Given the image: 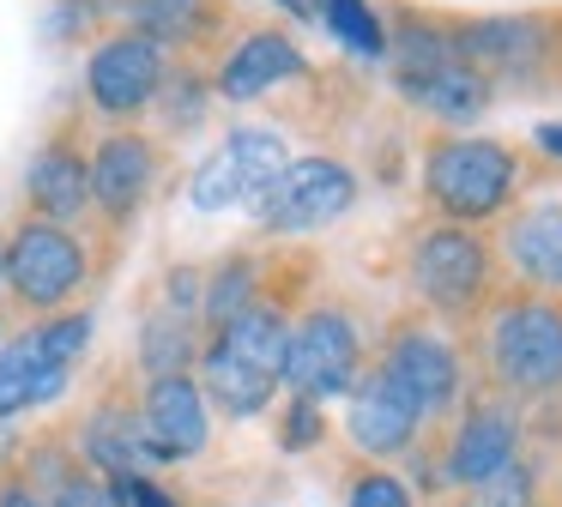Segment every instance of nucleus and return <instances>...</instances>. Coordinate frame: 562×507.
I'll return each mask as SVG.
<instances>
[{"mask_svg": "<svg viewBox=\"0 0 562 507\" xmlns=\"http://www.w3.org/2000/svg\"><path fill=\"white\" fill-rule=\"evenodd\" d=\"M86 459L98 471H110V477H139V465H146V435H139V422L127 417V410H91L86 422Z\"/></svg>", "mask_w": 562, "mask_h": 507, "instance_id": "nucleus-20", "label": "nucleus"}, {"mask_svg": "<svg viewBox=\"0 0 562 507\" xmlns=\"http://www.w3.org/2000/svg\"><path fill=\"white\" fill-rule=\"evenodd\" d=\"M514 441H520V429H514L508 410H472V417L460 422V435H453L448 477H453V483H484V477H496L502 465H514Z\"/></svg>", "mask_w": 562, "mask_h": 507, "instance_id": "nucleus-15", "label": "nucleus"}, {"mask_svg": "<svg viewBox=\"0 0 562 507\" xmlns=\"http://www.w3.org/2000/svg\"><path fill=\"white\" fill-rule=\"evenodd\" d=\"M86 84H91V103H98L103 115H134V109H146L164 84V48L146 43L139 31L110 36V43L91 55Z\"/></svg>", "mask_w": 562, "mask_h": 507, "instance_id": "nucleus-8", "label": "nucleus"}, {"mask_svg": "<svg viewBox=\"0 0 562 507\" xmlns=\"http://www.w3.org/2000/svg\"><path fill=\"white\" fill-rule=\"evenodd\" d=\"M284 381L296 398L321 405L333 393H351L357 381V333L339 308H315L303 326H291V350H284Z\"/></svg>", "mask_w": 562, "mask_h": 507, "instance_id": "nucleus-6", "label": "nucleus"}, {"mask_svg": "<svg viewBox=\"0 0 562 507\" xmlns=\"http://www.w3.org/2000/svg\"><path fill=\"white\" fill-rule=\"evenodd\" d=\"M538 145H544L550 157H562V121H544V127H538Z\"/></svg>", "mask_w": 562, "mask_h": 507, "instance_id": "nucleus-34", "label": "nucleus"}, {"mask_svg": "<svg viewBox=\"0 0 562 507\" xmlns=\"http://www.w3.org/2000/svg\"><path fill=\"white\" fill-rule=\"evenodd\" d=\"M67 386V362H55L49 350L37 345V333L0 345V417H19L31 405H49Z\"/></svg>", "mask_w": 562, "mask_h": 507, "instance_id": "nucleus-13", "label": "nucleus"}, {"mask_svg": "<svg viewBox=\"0 0 562 507\" xmlns=\"http://www.w3.org/2000/svg\"><path fill=\"white\" fill-rule=\"evenodd\" d=\"M25 188H31V205L43 212V224H61V229L91 205V176H86V164H79L67 145H49V151L31 164Z\"/></svg>", "mask_w": 562, "mask_h": 507, "instance_id": "nucleus-17", "label": "nucleus"}, {"mask_svg": "<svg viewBox=\"0 0 562 507\" xmlns=\"http://www.w3.org/2000/svg\"><path fill=\"white\" fill-rule=\"evenodd\" d=\"M279 7H291L296 19H321V0H279Z\"/></svg>", "mask_w": 562, "mask_h": 507, "instance_id": "nucleus-35", "label": "nucleus"}, {"mask_svg": "<svg viewBox=\"0 0 562 507\" xmlns=\"http://www.w3.org/2000/svg\"><path fill=\"white\" fill-rule=\"evenodd\" d=\"M400 91L448 121H465L490 103V79L477 67H465V60H448V67H429V72H400Z\"/></svg>", "mask_w": 562, "mask_h": 507, "instance_id": "nucleus-18", "label": "nucleus"}, {"mask_svg": "<svg viewBox=\"0 0 562 507\" xmlns=\"http://www.w3.org/2000/svg\"><path fill=\"white\" fill-rule=\"evenodd\" d=\"M284 139L272 127H236L224 145L194 169V205L200 212H224V205H260L267 188L284 176Z\"/></svg>", "mask_w": 562, "mask_h": 507, "instance_id": "nucleus-1", "label": "nucleus"}, {"mask_svg": "<svg viewBox=\"0 0 562 507\" xmlns=\"http://www.w3.org/2000/svg\"><path fill=\"white\" fill-rule=\"evenodd\" d=\"M351 200H357L351 169L333 164V157H303V164H284V176L267 188V200H260L255 212L267 229L296 236V229H321L339 212H351Z\"/></svg>", "mask_w": 562, "mask_h": 507, "instance_id": "nucleus-4", "label": "nucleus"}, {"mask_svg": "<svg viewBox=\"0 0 562 507\" xmlns=\"http://www.w3.org/2000/svg\"><path fill=\"white\" fill-rule=\"evenodd\" d=\"M351 507H417L412 495H405V483L400 477H357L351 483Z\"/></svg>", "mask_w": 562, "mask_h": 507, "instance_id": "nucleus-30", "label": "nucleus"}, {"mask_svg": "<svg viewBox=\"0 0 562 507\" xmlns=\"http://www.w3.org/2000/svg\"><path fill=\"white\" fill-rule=\"evenodd\" d=\"M417 422L424 417H417L381 374L351 393V441L363 447V453H400V447L417 435Z\"/></svg>", "mask_w": 562, "mask_h": 507, "instance_id": "nucleus-16", "label": "nucleus"}, {"mask_svg": "<svg viewBox=\"0 0 562 507\" xmlns=\"http://www.w3.org/2000/svg\"><path fill=\"white\" fill-rule=\"evenodd\" d=\"M218 350H231L236 362H248L267 381H284V350H291V326L272 308H248L231 326H218Z\"/></svg>", "mask_w": 562, "mask_h": 507, "instance_id": "nucleus-19", "label": "nucleus"}, {"mask_svg": "<svg viewBox=\"0 0 562 507\" xmlns=\"http://www.w3.org/2000/svg\"><path fill=\"white\" fill-rule=\"evenodd\" d=\"M412 278L436 308H472L484 278H490V254H484V241L460 224L429 229L412 254Z\"/></svg>", "mask_w": 562, "mask_h": 507, "instance_id": "nucleus-7", "label": "nucleus"}, {"mask_svg": "<svg viewBox=\"0 0 562 507\" xmlns=\"http://www.w3.org/2000/svg\"><path fill=\"white\" fill-rule=\"evenodd\" d=\"M115 483H122L127 507H170V495H164L158 483H146V477H115Z\"/></svg>", "mask_w": 562, "mask_h": 507, "instance_id": "nucleus-32", "label": "nucleus"}, {"mask_svg": "<svg viewBox=\"0 0 562 507\" xmlns=\"http://www.w3.org/2000/svg\"><path fill=\"white\" fill-rule=\"evenodd\" d=\"M465 67H496V72H526L550 55V31L544 19H477L453 31Z\"/></svg>", "mask_w": 562, "mask_h": 507, "instance_id": "nucleus-11", "label": "nucleus"}, {"mask_svg": "<svg viewBox=\"0 0 562 507\" xmlns=\"http://www.w3.org/2000/svg\"><path fill=\"white\" fill-rule=\"evenodd\" d=\"M508 188H514V151H502L496 139H448L429 157V200L460 224L502 212Z\"/></svg>", "mask_w": 562, "mask_h": 507, "instance_id": "nucleus-3", "label": "nucleus"}, {"mask_svg": "<svg viewBox=\"0 0 562 507\" xmlns=\"http://www.w3.org/2000/svg\"><path fill=\"white\" fill-rule=\"evenodd\" d=\"M490 357H496V374L520 393H550L562 386V314L544 308V302H520L496 320L490 333Z\"/></svg>", "mask_w": 562, "mask_h": 507, "instance_id": "nucleus-5", "label": "nucleus"}, {"mask_svg": "<svg viewBox=\"0 0 562 507\" xmlns=\"http://www.w3.org/2000/svg\"><path fill=\"white\" fill-rule=\"evenodd\" d=\"M248 308H255V266H248V260L218 266V272H212V284H206V314L218 326H231L236 314H248Z\"/></svg>", "mask_w": 562, "mask_h": 507, "instance_id": "nucleus-26", "label": "nucleus"}, {"mask_svg": "<svg viewBox=\"0 0 562 507\" xmlns=\"http://www.w3.org/2000/svg\"><path fill=\"white\" fill-rule=\"evenodd\" d=\"M127 12H134V24H139V36L146 43H176V36H188L200 24V7L194 0H127Z\"/></svg>", "mask_w": 562, "mask_h": 507, "instance_id": "nucleus-25", "label": "nucleus"}, {"mask_svg": "<svg viewBox=\"0 0 562 507\" xmlns=\"http://www.w3.org/2000/svg\"><path fill=\"white\" fill-rule=\"evenodd\" d=\"M272 386H279V381L255 374L248 362H236L231 350H218V345L206 350V386H200V393H212L231 417H260V410L272 405Z\"/></svg>", "mask_w": 562, "mask_h": 507, "instance_id": "nucleus-22", "label": "nucleus"}, {"mask_svg": "<svg viewBox=\"0 0 562 507\" xmlns=\"http://www.w3.org/2000/svg\"><path fill=\"white\" fill-rule=\"evenodd\" d=\"M321 441V405H308V398H296L291 417H284V447L291 453H303V447Z\"/></svg>", "mask_w": 562, "mask_h": 507, "instance_id": "nucleus-31", "label": "nucleus"}, {"mask_svg": "<svg viewBox=\"0 0 562 507\" xmlns=\"http://www.w3.org/2000/svg\"><path fill=\"white\" fill-rule=\"evenodd\" d=\"M296 72H303V55H296L291 36H279V31H255L231 60H224L218 91L231 97V103H248V97L272 91V84H284V79H296Z\"/></svg>", "mask_w": 562, "mask_h": 507, "instance_id": "nucleus-14", "label": "nucleus"}, {"mask_svg": "<svg viewBox=\"0 0 562 507\" xmlns=\"http://www.w3.org/2000/svg\"><path fill=\"white\" fill-rule=\"evenodd\" d=\"M49 507H127L122 483H98V477H79V471H61L55 477V502Z\"/></svg>", "mask_w": 562, "mask_h": 507, "instance_id": "nucleus-27", "label": "nucleus"}, {"mask_svg": "<svg viewBox=\"0 0 562 507\" xmlns=\"http://www.w3.org/2000/svg\"><path fill=\"white\" fill-rule=\"evenodd\" d=\"M151 459H194L206 447V393L188 374H158L146 386V417H139Z\"/></svg>", "mask_w": 562, "mask_h": 507, "instance_id": "nucleus-9", "label": "nucleus"}, {"mask_svg": "<svg viewBox=\"0 0 562 507\" xmlns=\"http://www.w3.org/2000/svg\"><path fill=\"white\" fill-rule=\"evenodd\" d=\"M86 338H91V314H61V320L37 326V345L49 350L55 362H67V369H74V357L86 350Z\"/></svg>", "mask_w": 562, "mask_h": 507, "instance_id": "nucleus-28", "label": "nucleus"}, {"mask_svg": "<svg viewBox=\"0 0 562 507\" xmlns=\"http://www.w3.org/2000/svg\"><path fill=\"white\" fill-rule=\"evenodd\" d=\"M508 254L526 278L562 290V205H544V212H526L520 224L508 229Z\"/></svg>", "mask_w": 562, "mask_h": 507, "instance_id": "nucleus-21", "label": "nucleus"}, {"mask_svg": "<svg viewBox=\"0 0 562 507\" xmlns=\"http://www.w3.org/2000/svg\"><path fill=\"white\" fill-rule=\"evenodd\" d=\"M86 272H91L86 248H79V236L61 224L31 217V224H19L13 241H7V284H13V296L31 302V308H61V302L86 284Z\"/></svg>", "mask_w": 562, "mask_h": 507, "instance_id": "nucleus-2", "label": "nucleus"}, {"mask_svg": "<svg viewBox=\"0 0 562 507\" xmlns=\"http://www.w3.org/2000/svg\"><path fill=\"white\" fill-rule=\"evenodd\" d=\"M139 357H146L151 381H158V374H182L188 357H194V333H188V320H176V314L146 320V345H139Z\"/></svg>", "mask_w": 562, "mask_h": 507, "instance_id": "nucleus-24", "label": "nucleus"}, {"mask_svg": "<svg viewBox=\"0 0 562 507\" xmlns=\"http://www.w3.org/2000/svg\"><path fill=\"white\" fill-rule=\"evenodd\" d=\"M477 507H532V471L502 465L496 477L477 483Z\"/></svg>", "mask_w": 562, "mask_h": 507, "instance_id": "nucleus-29", "label": "nucleus"}, {"mask_svg": "<svg viewBox=\"0 0 562 507\" xmlns=\"http://www.w3.org/2000/svg\"><path fill=\"white\" fill-rule=\"evenodd\" d=\"M381 381H387L417 417H429V410H441L460 393V362H453V350L441 345V338L405 333L400 345L387 350V362H381Z\"/></svg>", "mask_w": 562, "mask_h": 507, "instance_id": "nucleus-10", "label": "nucleus"}, {"mask_svg": "<svg viewBox=\"0 0 562 507\" xmlns=\"http://www.w3.org/2000/svg\"><path fill=\"white\" fill-rule=\"evenodd\" d=\"M151 145L146 139H134V133H115V139H103L98 145V157L86 164V176H91V205H103L110 217H127L139 200H146V188H151Z\"/></svg>", "mask_w": 562, "mask_h": 507, "instance_id": "nucleus-12", "label": "nucleus"}, {"mask_svg": "<svg viewBox=\"0 0 562 507\" xmlns=\"http://www.w3.org/2000/svg\"><path fill=\"white\" fill-rule=\"evenodd\" d=\"M0 507H43V502L25 489V483H7V489H0Z\"/></svg>", "mask_w": 562, "mask_h": 507, "instance_id": "nucleus-33", "label": "nucleus"}, {"mask_svg": "<svg viewBox=\"0 0 562 507\" xmlns=\"http://www.w3.org/2000/svg\"><path fill=\"white\" fill-rule=\"evenodd\" d=\"M0 278H7V241H0Z\"/></svg>", "mask_w": 562, "mask_h": 507, "instance_id": "nucleus-36", "label": "nucleus"}, {"mask_svg": "<svg viewBox=\"0 0 562 507\" xmlns=\"http://www.w3.org/2000/svg\"><path fill=\"white\" fill-rule=\"evenodd\" d=\"M321 19H327V31L339 36L351 55H363V60L387 55V31H381V19L369 12V0H321Z\"/></svg>", "mask_w": 562, "mask_h": 507, "instance_id": "nucleus-23", "label": "nucleus"}]
</instances>
